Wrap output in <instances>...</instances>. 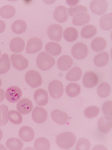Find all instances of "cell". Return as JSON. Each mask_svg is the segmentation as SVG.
Segmentation results:
<instances>
[{
    "label": "cell",
    "instance_id": "ba28073f",
    "mask_svg": "<svg viewBox=\"0 0 112 150\" xmlns=\"http://www.w3.org/2000/svg\"><path fill=\"white\" fill-rule=\"evenodd\" d=\"M92 11L97 15L104 14L108 8V3L105 0H93L90 4Z\"/></svg>",
    "mask_w": 112,
    "mask_h": 150
},
{
    "label": "cell",
    "instance_id": "4fadbf2b",
    "mask_svg": "<svg viewBox=\"0 0 112 150\" xmlns=\"http://www.w3.org/2000/svg\"><path fill=\"white\" fill-rule=\"evenodd\" d=\"M18 111L22 115H27L30 113L33 108L32 101L27 98H22L19 100L16 106Z\"/></svg>",
    "mask_w": 112,
    "mask_h": 150
},
{
    "label": "cell",
    "instance_id": "836d02e7",
    "mask_svg": "<svg viewBox=\"0 0 112 150\" xmlns=\"http://www.w3.org/2000/svg\"><path fill=\"white\" fill-rule=\"evenodd\" d=\"M111 13L103 16L100 20V26L102 30L105 31L110 30L112 28Z\"/></svg>",
    "mask_w": 112,
    "mask_h": 150
},
{
    "label": "cell",
    "instance_id": "1f68e13d",
    "mask_svg": "<svg viewBox=\"0 0 112 150\" xmlns=\"http://www.w3.org/2000/svg\"><path fill=\"white\" fill-rule=\"evenodd\" d=\"M97 28L95 26L89 25L84 26L81 31V36L83 38L90 39L97 33Z\"/></svg>",
    "mask_w": 112,
    "mask_h": 150
},
{
    "label": "cell",
    "instance_id": "f546056e",
    "mask_svg": "<svg viewBox=\"0 0 112 150\" xmlns=\"http://www.w3.org/2000/svg\"><path fill=\"white\" fill-rule=\"evenodd\" d=\"M26 23L22 20H16L14 22L11 26V30L13 33L20 35L24 33L26 30Z\"/></svg>",
    "mask_w": 112,
    "mask_h": 150
},
{
    "label": "cell",
    "instance_id": "7dc6e473",
    "mask_svg": "<svg viewBox=\"0 0 112 150\" xmlns=\"http://www.w3.org/2000/svg\"><path fill=\"white\" fill-rule=\"evenodd\" d=\"M0 149H4V150H6V148L3 146V144H0Z\"/></svg>",
    "mask_w": 112,
    "mask_h": 150
},
{
    "label": "cell",
    "instance_id": "52a82bcc",
    "mask_svg": "<svg viewBox=\"0 0 112 150\" xmlns=\"http://www.w3.org/2000/svg\"><path fill=\"white\" fill-rule=\"evenodd\" d=\"M11 60L13 67L20 71L26 69L29 65L28 60L21 54H13L11 56Z\"/></svg>",
    "mask_w": 112,
    "mask_h": 150
},
{
    "label": "cell",
    "instance_id": "74e56055",
    "mask_svg": "<svg viewBox=\"0 0 112 150\" xmlns=\"http://www.w3.org/2000/svg\"><path fill=\"white\" fill-rule=\"evenodd\" d=\"M8 107L6 105L0 106V126L5 125L8 121Z\"/></svg>",
    "mask_w": 112,
    "mask_h": 150
},
{
    "label": "cell",
    "instance_id": "277c9868",
    "mask_svg": "<svg viewBox=\"0 0 112 150\" xmlns=\"http://www.w3.org/2000/svg\"><path fill=\"white\" fill-rule=\"evenodd\" d=\"M71 53L75 59H83L85 58L88 54V47L83 43H77L72 46Z\"/></svg>",
    "mask_w": 112,
    "mask_h": 150
},
{
    "label": "cell",
    "instance_id": "f35d334b",
    "mask_svg": "<svg viewBox=\"0 0 112 150\" xmlns=\"http://www.w3.org/2000/svg\"><path fill=\"white\" fill-rule=\"evenodd\" d=\"M87 11L88 9L86 7L81 6V5H79L76 7H71L68 9L69 14L71 16H73V17L76 16L81 13H87Z\"/></svg>",
    "mask_w": 112,
    "mask_h": 150
},
{
    "label": "cell",
    "instance_id": "f6af8a7d",
    "mask_svg": "<svg viewBox=\"0 0 112 150\" xmlns=\"http://www.w3.org/2000/svg\"><path fill=\"white\" fill-rule=\"evenodd\" d=\"M78 1H67V3H68V4L69 6H76L77 4L78 3Z\"/></svg>",
    "mask_w": 112,
    "mask_h": 150
},
{
    "label": "cell",
    "instance_id": "3957f363",
    "mask_svg": "<svg viewBox=\"0 0 112 150\" xmlns=\"http://www.w3.org/2000/svg\"><path fill=\"white\" fill-rule=\"evenodd\" d=\"M26 82L32 88H35L40 86L43 83V79L39 74L34 70H30L25 74Z\"/></svg>",
    "mask_w": 112,
    "mask_h": 150
},
{
    "label": "cell",
    "instance_id": "e575fe53",
    "mask_svg": "<svg viewBox=\"0 0 112 150\" xmlns=\"http://www.w3.org/2000/svg\"><path fill=\"white\" fill-rule=\"evenodd\" d=\"M97 93L101 98L108 97L111 93V86L108 83H102L98 86Z\"/></svg>",
    "mask_w": 112,
    "mask_h": 150
},
{
    "label": "cell",
    "instance_id": "603a6c76",
    "mask_svg": "<svg viewBox=\"0 0 112 150\" xmlns=\"http://www.w3.org/2000/svg\"><path fill=\"white\" fill-rule=\"evenodd\" d=\"M82 70L78 67H75L66 74L65 78L69 81H77L80 79Z\"/></svg>",
    "mask_w": 112,
    "mask_h": 150
},
{
    "label": "cell",
    "instance_id": "e0dca14e",
    "mask_svg": "<svg viewBox=\"0 0 112 150\" xmlns=\"http://www.w3.org/2000/svg\"><path fill=\"white\" fill-rule=\"evenodd\" d=\"M53 121L59 125H65L69 121V116L65 112L59 110H54L51 112Z\"/></svg>",
    "mask_w": 112,
    "mask_h": 150
},
{
    "label": "cell",
    "instance_id": "ee69618b",
    "mask_svg": "<svg viewBox=\"0 0 112 150\" xmlns=\"http://www.w3.org/2000/svg\"><path fill=\"white\" fill-rule=\"evenodd\" d=\"M95 149H108L106 147L102 146V145H97L96 146H94L93 148V150Z\"/></svg>",
    "mask_w": 112,
    "mask_h": 150
},
{
    "label": "cell",
    "instance_id": "ac0fdd59",
    "mask_svg": "<svg viewBox=\"0 0 112 150\" xmlns=\"http://www.w3.org/2000/svg\"><path fill=\"white\" fill-rule=\"evenodd\" d=\"M54 18L56 21L63 23L68 20V14L67 8L64 6H59L54 11Z\"/></svg>",
    "mask_w": 112,
    "mask_h": 150
},
{
    "label": "cell",
    "instance_id": "7402d4cb",
    "mask_svg": "<svg viewBox=\"0 0 112 150\" xmlns=\"http://www.w3.org/2000/svg\"><path fill=\"white\" fill-rule=\"evenodd\" d=\"M106 46V42L102 37H97L93 39L91 43V48L95 52H100L104 50Z\"/></svg>",
    "mask_w": 112,
    "mask_h": 150
},
{
    "label": "cell",
    "instance_id": "f1b7e54d",
    "mask_svg": "<svg viewBox=\"0 0 112 150\" xmlns=\"http://www.w3.org/2000/svg\"><path fill=\"white\" fill-rule=\"evenodd\" d=\"M46 50L50 55L58 56L62 52V47L55 42H49L46 45Z\"/></svg>",
    "mask_w": 112,
    "mask_h": 150
},
{
    "label": "cell",
    "instance_id": "4316f807",
    "mask_svg": "<svg viewBox=\"0 0 112 150\" xmlns=\"http://www.w3.org/2000/svg\"><path fill=\"white\" fill-rule=\"evenodd\" d=\"M11 68V63L8 54H3L0 58V74L9 71Z\"/></svg>",
    "mask_w": 112,
    "mask_h": 150
},
{
    "label": "cell",
    "instance_id": "d590c367",
    "mask_svg": "<svg viewBox=\"0 0 112 150\" xmlns=\"http://www.w3.org/2000/svg\"><path fill=\"white\" fill-rule=\"evenodd\" d=\"M8 120L15 125L21 124L22 121V116L18 111H10L8 113Z\"/></svg>",
    "mask_w": 112,
    "mask_h": 150
},
{
    "label": "cell",
    "instance_id": "d4e9b609",
    "mask_svg": "<svg viewBox=\"0 0 112 150\" xmlns=\"http://www.w3.org/2000/svg\"><path fill=\"white\" fill-rule=\"evenodd\" d=\"M90 16L87 13H81L74 16L72 19V23L76 26H80L85 25L90 21Z\"/></svg>",
    "mask_w": 112,
    "mask_h": 150
},
{
    "label": "cell",
    "instance_id": "ffe728a7",
    "mask_svg": "<svg viewBox=\"0 0 112 150\" xmlns=\"http://www.w3.org/2000/svg\"><path fill=\"white\" fill-rule=\"evenodd\" d=\"M9 47L13 52L16 53H21L25 48V42L21 38L16 37L11 41Z\"/></svg>",
    "mask_w": 112,
    "mask_h": 150
},
{
    "label": "cell",
    "instance_id": "bcb514c9",
    "mask_svg": "<svg viewBox=\"0 0 112 150\" xmlns=\"http://www.w3.org/2000/svg\"><path fill=\"white\" fill-rule=\"evenodd\" d=\"M3 131H2V130L0 129V141L1 140V139H2V138H3Z\"/></svg>",
    "mask_w": 112,
    "mask_h": 150
},
{
    "label": "cell",
    "instance_id": "9a60e30c",
    "mask_svg": "<svg viewBox=\"0 0 112 150\" xmlns=\"http://www.w3.org/2000/svg\"><path fill=\"white\" fill-rule=\"evenodd\" d=\"M98 128L102 133H107L110 131L112 127V121L111 117L106 116H102L98 121Z\"/></svg>",
    "mask_w": 112,
    "mask_h": 150
},
{
    "label": "cell",
    "instance_id": "7c38bea8",
    "mask_svg": "<svg viewBox=\"0 0 112 150\" xmlns=\"http://www.w3.org/2000/svg\"><path fill=\"white\" fill-rule=\"evenodd\" d=\"M32 118L36 123H43L48 118V112L43 108L36 106L32 110Z\"/></svg>",
    "mask_w": 112,
    "mask_h": 150
},
{
    "label": "cell",
    "instance_id": "5b68a950",
    "mask_svg": "<svg viewBox=\"0 0 112 150\" xmlns=\"http://www.w3.org/2000/svg\"><path fill=\"white\" fill-rule=\"evenodd\" d=\"M48 89L50 95L55 99H59L63 95V84L59 80H53L51 81L49 84Z\"/></svg>",
    "mask_w": 112,
    "mask_h": 150
},
{
    "label": "cell",
    "instance_id": "30bf717a",
    "mask_svg": "<svg viewBox=\"0 0 112 150\" xmlns=\"http://www.w3.org/2000/svg\"><path fill=\"white\" fill-rule=\"evenodd\" d=\"M99 78L98 75L93 71H88L84 74L82 83L83 86L87 88H92L99 83Z\"/></svg>",
    "mask_w": 112,
    "mask_h": 150
},
{
    "label": "cell",
    "instance_id": "7bdbcfd3",
    "mask_svg": "<svg viewBox=\"0 0 112 150\" xmlns=\"http://www.w3.org/2000/svg\"><path fill=\"white\" fill-rule=\"evenodd\" d=\"M5 98V93L3 89H0V102L3 101Z\"/></svg>",
    "mask_w": 112,
    "mask_h": 150
},
{
    "label": "cell",
    "instance_id": "5bb4252c",
    "mask_svg": "<svg viewBox=\"0 0 112 150\" xmlns=\"http://www.w3.org/2000/svg\"><path fill=\"white\" fill-rule=\"evenodd\" d=\"M34 98L36 104L40 106H44L48 103V93L44 89H38L34 95Z\"/></svg>",
    "mask_w": 112,
    "mask_h": 150
},
{
    "label": "cell",
    "instance_id": "484cf974",
    "mask_svg": "<svg viewBox=\"0 0 112 150\" xmlns=\"http://www.w3.org/2000/svg\"><path fill=\"white\" fill-rule=\"evenodd\" d=\"M34 147L36 150H49L50 148V143L48 139L41 137L35 140Z\"/></svg>",
    "mask_w": 112,
    "mask_h": 150
},
{
    "label": "cell",
    "instance_id": "8fae6325",
    "mask_svg": "<svg viewBox=\"0 0 112 150\" xmlns=\"http://www.w3.org/2000/svg\"><path fill=\"white\" fill-rule=\"evenodd\" d=\"M43 41L38 38H32L28 40L26 45V53L28 54L36 53L43 48Z\"/></svg>",
    "mask_w": 112,
    "mask_h": 150
},
{
    "label": "cell",
    "instance_id": "4dcf8cb0",
    "mask_svg": "<svg viewBox=\"0 0 112 150\" xmlns=\"http://www.w3.org/2000/svg\"><path fill=\"white\" fill-rule=\"evenodd\" d=\"M6 146L11 150H20L23 148V143L20 139L11 138L6 141Z\"/></svg>",
    "mask_w": 112,
    "mask_h": 150
},
{
    "label": "cell",
    "instance_id": "c3c4849f",
    "mask_svg": "<svg viewBox=\"0 0 112 150\" xmlns=\"http://www.w3.org/2000/svg\"><path fill=\"white\" fill-rule=\"evenodd\" d=\"M1 84H2V81H1V79H0V87L1 86Z\"/></svg>",
    "mask_w": 112,
    "mask_h": 150
},
{
    "label": "cell",
    "instance_id": "7a4b0ae2",
    "mask_svg": "<svg viewBox=\"0 0 112 150\" xmlns=\"http://www.w3.org/2000/svg\"><path fill=\"white\" fill-rule=\"evenodd\" d=\"M55 62L52 56L46 52H41L36 59L37 67L43 71H48L54 67Z\"/></svg>",
    "mask_w": 112,
    "mask_h": 150
},
{
    "label": "cell",
    "instance_id": "44dd1931",
    "mask_svg": "<svg viewBox=\"0 0 112 150\" xmlns=\"http://www.w3.org/2000/svg\"><path fill=\"white\" fill-rule=\"evenodd\" d=\"M110 59V55L107 52H103L97 54L93 59V63L97 67H104L108 64Z\"/></svg>",
    "mask_w": 112,
    "mask_h": 150
},
{
    "label": "cell",
    "instance_id": "8992f818",
    "mask_svg": "<svg viewBox=\"0 0 112 150\" xmlns=\"http://www.w3.org/2000/svg\"><path fill=\"white\" fill-rule=\"evenodd\" d=\"M62 32L63 29L61 26L58 24H53L48 27L47 34L50 40L60 42L62 38Z\"/></svg>",
    "mask_w": 112,
    "mask_h": 150
},
{
    "label": "cell",
    "instance_id": "9c48e42d",
    "mask_svg": "<svg viewBox=\"0 0 112 150\" xmlns=\"http://www.w3.org/2000/svg\"><path fill=\"white\" fill-rule=\"evenodd\" d=\"M22 96L21 90L17 86H12L9 87L5 92L6 99L10 103H14L21 100Z\"/></svg>",
    "mask_w": 112,
    "mask_h": 150
},
{
    "label": "cell",
    "instance_id": "681fc988",
    "mask_svg": "<svg viewBox=\"0 0 112 150\" xmlns=\"http://www.w3.org/2000/svg\"><path fill=\"white\" fill-rule=\"evenodd\" d=\"M26 149H33V148H26Z\"/></svg>",
    "mask_w": 112,
    "mask_h": 150
},
{
    "label": "cell",
    "instance_id": "f907efd6",
    "mask_svg": "<svg viewBox=\"0 0 112 150\" xmlns=\"http://www.w3.org/2000/svg\"><path fill=\"white\" fill-rule=\"evenodd\" d=\"M0 55H1V51H0Z\"/></svg>",
    "mask_w": 112,
    "mask_h": 150
},
{
    "label": "cell",
    "instance_id": "b9f144b4",
    "mask_svg": "<svg viewBox=\"0 0 112 150\" xmlns=\"http://www.w3.org/2000/svg\"><path fill=\"white\" fill-rule=\"evenodd\" d=\"M6 28V25L4 22L2 20H0V33L4 32Z\"/></svg>",
    "mask_w": 112,
    "mask_h": 150
},
{
    "label": "cell",
    "instance_id": "d6986e66",
    "mask_svg": "<svg viewBox=\"0 0 112 150\" xmlns=\"http://www.w3.org/2000/svg\"><path fill=\"white\" fill-rule=\"evenodd\" d=\"M73 63V59L71 56L63 55L58 59L57 67L60 71H65L72 67Z\"/></svg>",
    "mask_w": 112,
    "mask_h": 150
},
{
    "label": "cell",
    "instance_id": "6da1fadb",
    "mask_svg": "<svg viewBox=\"0 0 112 150\" xmlns=\"http://www.w3.org/2000/svg\"><path fill=\"white\" fill-rule=\"evenodd\" d=\"M76 135L69 131L60 133L56 138V144L57 146L60 148L65 149L71 148L76 143Z\"/></svg>",
    "mask_w": 112,
    "mask_h": 150
},
{
    "label": "cell",
    "instance_id": "8d00e7d4",
    "mask_svg": "<svg viewBox=\"0 0 112 150\" xmlns=\"http://www.w3.org/2000/svg\"><path fill=\"white\" fill-rule=\"evenodd\" d=\"M83 112L84 115L87 118H94L99 115L100 112V108L96 106H90L85 108Z\"/></svg>",
    "mask_w": 112,
    "mask_h": 150
},
{
    "label": "cell",
    "instance_id": "cb8c5ba5",
    "mask_svg": "<svg viewBox=\"0 0 112 150\" xmlns=\"http://www.w3.org/2000/svg\"><path fill=\"white\" fill-rule=\"evenodd\" d=\"M63 35L65 40L68 42H74L78 38V32L76 28L69 27L64 30Z\"/></svg>",
    "mask_w": 112,
    "mask_h": 150
},
{
    "label": "cell",
    "instance_id": "60d3db41",
    "mask_svg": "<svg viewBox=\"0 0 112 150\" xmlns=\"http://www.w3.org/2000/svg\"><path fill=\"white\" fill-rule=\"evenodd\" d=\"M112 102L108 101L105 102L102 105V111L105 116L111 117L112 115Z\"/></svg>",
    "mask_w": 112,
    "mask_h": 150
},
{
    "label": "cell",
    "instance_id": "ab89813d",
    "mask_svg": "<svg viewBox=\"0 0 112 150\" xmlns=\"http://www.w3.org/2000/svg\"><path fill=\"white\" fill-rule=\"evenodd\" d=\"M91 143L87 138H82L78 140L77 144V150H88L90 149Z\"/></svg>",
    "mask_w": 112,
    "mask_h": 150
},
{
    "label": "cell",
    "instance_id": "83f0119b",
    "mask_svg": "<svg viewBox=\"0 0 112 150\" xmlns=\"http://www.w3.org/2000/svg\"><path fill=\"white\" fill-rule=\"evenodd\" d=\"M65 92L70 97H76L78 96L81 92V87L77 83H72L67 84L65 88Z\"/></svg>",
    "mask_w": 112,
    "mask_h": 150
},
{
    "label": "cell",
    "instance_id": "d6a6232c",
    "mask_svg": "<svg viewBox=\"0 0 112 150\" xmlns=\"http://www.w3.org/2000/svg\"><path fill=\"white\" fill-rule=\"evenodd\" d=\"M16 14V9L11 5H5L0 8V16L5 19L13 18Z\"/></svg>",
    "mask_w": 112,
    "mask_h": 150
},
{
    "label": "cell",
    "instance_id": "2e32d148",
    "mask_svg": "<svg viewBox=\"0 0 112 150\" xmlns=\"http://www.w3.org/2000/svg\"><path fill=\"white\" fill-rule=\"evenodd\" d=\"M34 131L29 126H22L19 131V137L25 142H30L34 138Z\"/></svg>",
    "mask_w": 112,
    "mask_h": 150
}]
</instances>
